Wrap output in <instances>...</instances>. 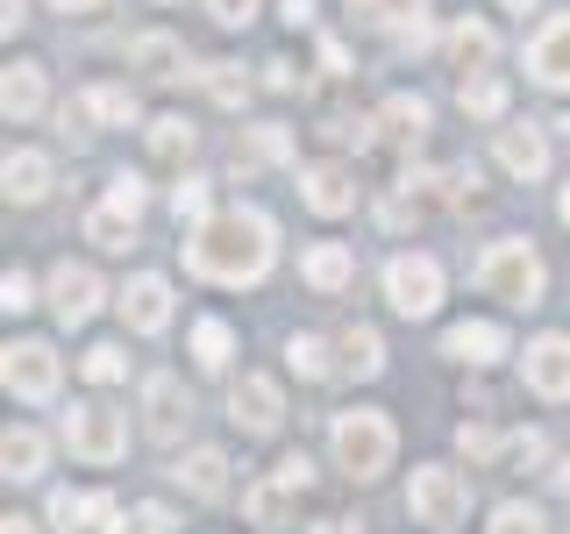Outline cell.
Returning a JSON list of instances; mask_svg holds the SVG:
<instances>
[{
    "label": "cell",
    "instance_id": "11a10c76",
    "mask_svg": "<svg viewBox=\"0 0 570 534\" xmlns=\"http://www.w3.org/2000/svg\"><path fill=\"white\" fill-rule=\"evenodd\" d=\"M563 228H570V186H563Z\"/></svg>",
    "mask_w": 570,
    "mask_h": 534
},
{
    "label": "cell",
    "instance_id": "ac0fdd59",
    "mask_svg": "<svg viewBox=\"0 0 570 534\" xmlns=\"http://www.w3.org/2000/svg\"><path fill=\"white\" fill-rule=\"evenodd\" d=\"M442 50H450V65H456V71H485V65L499 58V36H492V22L463 14V22L442 36Z\"/></svg>",
    "mask_w": 570,
    "mask_h": 534
},
{
    "label": "cell",
    "instance_id": "44dd1931",
    "mask_svg": "<svg viewBox=\"0 0 570 534\" xmlns=\"http://www.w3.org/2000/svg\"><path fill=\"white\" fill-rule=\"evenodd\" d=\"M0 107H8V121H36V115H43V65H8V79H0Z\"/></svg>",
    "mask_w": 570,
    "mask_h": 534
},
{
    "label": "cell",
    "instance_id": "d6986e66",
    "mask_svg": "<svg viewBox=\"0 0 570 534\" xmlns=\"http://www.w3.org/2000/svg\"><path fill=\"white\" fill-rule=\"evenodd\" d=\"M299 278H307L314 293H343V285L356 278V257H350L343 243H314L307 257H299Z\"/></svg>",
    "mask_w": 570,
    "mask_h": 534
},
{
    "label": "cell",
    "instance_id": "f35d334b",
    "mask_svg": "<svg viewBox=\"0 0 570 534\" xmlns=\"http://www.w3.org/2000/svg\"><path fill=\"white\" fill-rule=\"evenodd\" d=\"M456 449H463V456H471V463H499V456H507V442H499V435H492V427H478V421H463V427H456Z\"/></svg>",
    "mask_w": 570,
    "mask_h": 534
},
{
    "label": "cell",
    "instance_id": "5bb4252c",
    "mask_svg": "<svg viewBox=\"0 0 570 534\" xmlns=\"http://www.w3.org/2000/svg\"><path fill=\"white\" fill-rule=\"evenodd\" d=\"M442 356H456V364H499V356H507V328H499V320H456L450 335H442Z\"/></svg>",
    "mask_w": 570,
    "mask_h": 534
},
{
    "label": "cell",
    "instance_id": "f1b7e54d",
    "mask_svg": "<svg viewBox=\"0 0 570 534\" xmlns=\"http://www.w3.org/2000/svg\"><path fill=\"white\" fill-rule=\"evenodd\" d=\"M79 115L100 121V129H129V121H136V100L121 93V86H86V93H79Z\"/></svg>",
    "mask_w": 570,
    "mask_h": 534
},
{
    "label": "cell",
    "instance_id": "74e56055",
    "mask_svg": "<svg viewBox=\"0 0 570 534\" xmlns=\"http://www.w3.org/2000/svg\"><path fill=\"white\" fill-rule=\"evenodd\" d=\"M86 521H94V498H79V492H50V527H58V534H79Z\"/></svg>",
    "mask_w": 570,
    "mask_h": 534
},
{
    "label": "cell",
    "instance_id": "4316f807",
    "mask_svg": "<svg viewBox=\"0 0 570 534\" xmlns=\"http://www.w3.org/2000/svg\"><path fill=\"white\" fill-rule=\"evenodd\" d=\"M456 107L478 115V121H499V115H507V86H499L492 71H463V79H456Z\"/></svg>",
    "mask_w": 570,
    "mask_h": 534
},
{
    "label": "cell",
    "instance_id": "83f0119b",
    "mask_svg": "<svg viewBox=\"0 0 570 534\" xmlns=\"http://www.w3.org/2000/svg\"><path fill=\"white\" fill-rule=\"evenodd\" d=\"M350 14L364 29H421L428 0H350Z\"/></svg>",
    "mask_w": 570,
    "mask_h": 534
},
{
    "label": "cell",
    "instance_id": "4fadbf2b",
    "mask_svg": "<svg viewBox=\"0 0 570 534\" xmlns=\"http://www.w3.org/2000/svg\"><path fill=\"white\" fill-rule=\"evenodd\" d=\"M228 421H236L243 435H272V427L285 421V392L272 378H243L236 392H228Z\"/></svg>",
    "mask_w": 570,
    "mask_h": 534
},
{
    "label": "cell",
    "instance_id": "f546056e",
    "mask_svg": "<svg viewBox=\"0 0 570 534\" xmlns=\"http://www.w3.org/2000/svg\"><path fill=\"white\" fill-rule=\"evenodd\" d=\"M228 356H236V328L207 314L200 328H193V364H200V370H228Z\"/></svg>",
    "mask_w": 570,
    "mask_h": 534
},
{
    "label": "cell",
    "instance_id": "ab89813d",
    "mask_svg": "<svg viewBox=\"0 0 570 534\" xmlns=\"http://www.w3.org/2000/svg\"><path fill=\"white\" fill-rule=\"evenodd\" d=\"M492 534H549V527H542V513H534V506H521V498H507V506L492 513Z\"/></svg>",
    "mask_w": 570,
    "mask_h": 534
},
{
    "label": "cell",
    "instance_id": "30bf717a",
    "mask_svg": "<svg viewBox=\"0 0 570 534\" xmlns=\"http://www.w3.org/2000/svg\"><path fill=\"white\" fill-rule=\"evenodd\" d=\"M521 370H528L534 399H570V335H542V343H528Z\"/></svg>",
    "mask_w": 570,
    "mask_h": 534
},
{
    "label": "cell",
    "instance_id": "ffe728a7",
    "mask_svg": "<svg viewBox=\"0 0 570 534\" xmlns=\"http://www.w3.org/2000/svg\"><path fill=\"white\" fill-rule=\"evenodd\" d=\"M293 485H285V477H264V485H249L243 492V513H249V527H264V534H278L285 521H293Z\"/></svg>",
    "mask_w": 570,
    "mask_h": 534
},
{
    "label": "cell",
    "instance_id": "7c38bea8",
    "mask_svg": "<svg viewBox=\"0 0 570 534\" xmlns=\"http://www.w3.org/2000/svg\"><path fill=\"white\" fill-rule=\"evenodd\" d=\"M121 320H129L136 335H165L171 328V285L157 278V271H142L121 285Z\"/></svg>",
    "mask_w": 570,
    "mask_h": 534
},
{
    "label": "cell",
    "instance_id": "681fc988",
    "mask_svg": "<svg viewBox=\"0 0 570 534\" xmlns=\"http://www.w3.org/2000/svg\"><path fill=\"white\" fill-rule=\"evenodd\" d=\"M321 65H328V71H350V58H343V43H335V36H321Z\"/></svg>",
    "mask_w": 570,
    "mask_h": 534
},
{
    "label": "cell",
    "instance_id": "52a82bcc",
    "mask_svg": "<svg viewBox=\"0 0 570 534\" xmlns=\"http://www.w3.org/2000/svg\"><path fill=\"white\" fill-rule=\"evenodd\" d=\"M0 378H8L14 399H58V378H65V364H58V349L50 343H8V364H0Z\"/></svg>",
    "mask_w": 570,
    "mask_h": 534
},
{
    "label": "cell",
    "instance_id": "7a4b0ae2",
    "mask_svg": "<svg viewBox=\"0 0 570 534\" xmlns=\"http://www.w3.org/2000/svg\"><path fill=\"white\" fill-rule=\"evenodd\" d=\"M328 442H335V463H343L356 485L385 477L392 471V449H400V435H392V421L379 414V406H350V414H335Z\"/></svg>",
    "mask_w": 570,
    "mask_h": 534
},
{
    "label": "cell",
    "instance_id": "7dc6e473",
    "mask_svg": "<svg viewBox=\"0 0 570 534\" xmlns=\"http://www.w3.org/2000/svg\"><path fill=\"white\" fill-rule=\"evenodd\" d=\"M278 14H285L293 29H307V22H314V0H278Z\"/></svg>",
    "mask_w": 570,
    "mask_h": 534
},
{
    "label": "cell",
    "instance_id": "3957f363",
    "mask_svg": "<svg viewBox=\"0 0 570 534\" xmlns=\"http://www.w3.org/2000/svg\"><path fill=\"white\" fill-rule=\"evenodd\" d=\"M478 293L507 299V307H542L549 271H542V257H534V243H521V236L492 243L485 257H478Z\"/></svg>",
    "mask_w": 570,
    "mask_h": 534
},
{
    "label": "cell",
    "instance_id": "9c48e42d",
    "mask_svg": "<svg viewBox=\"0 0 570 534\" xmlns=\"http://www.w3.org/2000/svg\"><path fill=\"white\" fill-rule=\"evenodd\" d=\"M50 307H58L65 328H86V320L100 314V278H94V264H58V271H50Z\"/></svg>",
    "mask_w": 570,
    "mask_h": 534
},
{
    "label": "cell",
    "instance_id": "9a60e30c",
    "mask_svg": "<svg viewBox=\"0 0 570 534\" xmlns=\"http://www.w3.org/2000/svg\"><path fill=\"white\" fill-rule=\"evenodd\" d=\"M299 200L335 221V214H350V207H356V178H350L343 165H307V171H299Z\"/></svg>",
    "mask_w": 570,
    "mask_h": 534
},
{
    "label": "cell",
    "instance_id": "d6a6232c",
    "mask_svg": "<svg viewBox=\"0 0 570 534\" xmlns=\"http://www.w3.org/2000/svg\"><path fill=\"white\" fill-rule=\"evenodd\" d=\"M285 165V157H293V142H285V129L278 121H257V129H249V142H236V165Z\"/></svg>",
    "mask_w": 570,
    "mask_h": 534
},
{
    "label": "cell",
    "instance_id": "6da1fadb",
    "mask_svg": "<svg viewBox=\"0 0 570 534\" xmlns=\"http://www.w3.org/2000/svg\"><path fill=\"white\" fill-rule=\"evenodd\" d=\"M278 257V228L257 207H228L186 236V271L207 285H257Z\"/></svg>",
    "mask_w": 570,
    "mask_h": 534
},
{
    "label": "cell",
    "instance_id": "836d02e7",
    "mask_svg": "<svg viewBox=\"0 0 570 534\" xmlns=\"http://www.w3.org/2000/svg\"><path fill=\"white\" fill-rule=\"evenodd\" d=\"M200 86H207V100H214V107H243V93H249L243 65H228V58H214V65L200 71Z\"/></svg>",
    "mask_w": 570,
    "mask_h": 534
},
{
    "label": "cell",
    "instance_id": "d4e9b609",
    "mask_svg": "<svg viewBox=\"0 0 570 534\" xmlns=\"http://www.w3.org/2000/svg\"><path fill=\"white\" fill-rule=\"evenodd\" d=\"M379 129H385V142H421L428 136V100L421 93H392L379 107Z\"/></svg>",
    "mask_w": 570,
    "mask_h": 534
},
{
    "label": "cell",
    "instance_id": "7bdbcfd3",
    "mask_svg": "<svg viewBox=\"0 0 570 534\" xmlns=\"http://www.w3.org/2000/svg\"><path fill=\"white\" fill-rule=\"evenodd\" d=\"M272 477H285V485H293V492H314V456H307V449H293V456H285Z\"/></svg>",
    "mask_w": 570,
    "mask_h": 534
},
{
    "label": "cell",
    "instance_id": "1f68e13d",
    "mask_svg": "<svg viewBox=\"0 0 570 534\" xmlns=\"http://www.w3.org/2000/svg\"><path fill=\"white\" fill-rule=\"evenodd\" d=\"M343 356H350L356 378H379V370H385V343H379V328H364V320H356V328H343Z\"/></svg>",
    "mask_w": 570,
    "mask_h": 534
},
{
    "label": "cell",
    "instance_id": "ba28073f",
    "mask_svg": "<svg viewBox=\"0 0 570 534\" xmlns=\"http://www.w3.org/2000/svg\"><path fill=\"white\" fill-rule=\"evenodd\" d=\"M528 79L549 86V93H570V14H549L528 36Z\"/></svg>",
    "mask_w": 570,
    "mask_h": 534
},
{
    "label": "cell",
    "instance_id": "5b68a950",
    "mask_svg": "<svg viewBox=\"0 0 570 534\" xmlns=\"http://www.w3.org/2000/svg\"><path fill=\"white\" fill-rule=\"evenodd\" d=\"M406 506H414L421 527H456L471 513V485H463V471H450V463H421L414 485H406Z\"/></svg>",
    "mask_w": 570,
    "mask_h": 534
},
{
    "label": "cell",
    "instance_id": "f907efd6",
    "mask_svg": "<svg viewBox=\"0 0 570 534\" xmlns=\"http://www.w3.org/2000/svg\"><path fill=\"white\" fill-rule=\"evenodd\" d=\"M314 534H364V527L343 521V513H328V521H314Z\"/></svg>",
    "mask_w": 570,
    "mask_h": 534
},
{
    "label": "cell",
    "instance_id": "277c9868",
    "mask_svg": "<svg viewBox=\"0 0 570 534\" xmlns=\"http://www.w3.org/2000/svg\"><path fill=\"white\" fill-rule=\"evenodd\" d=\"M65 442H71L79 463H121V456H129V421H121L115 406H100V399H71Z\"/></svg>",
    "mask_w": 570,
    "mask_h": 534
},
{
    "label": "cell",
    "instance_id": "7402d4cb",
    "mask_svg": "<svg viewBox=\"0 0 570 534\" xmlns=\"http://www.w3.org/2000/svg\"><path fill=\"white\" fill-rule=\"evenodd\" d=\"M0 178H8V200H43L50 192V157L43 150H8V165H0Z\"/></svg>",
    "mask_w": 570,
    "mask_h": 534
},
{
    "label": "cell",
    "instance_id": "e0dca14e",
    "mask_svg": "<svg viewBox=\"0 0 570 534\" xmlns=\"http://www.w3.org/2000/svg\"><path fill=\"white\" fill-rule=\"evenodd\" d=\"M129 65L142 71V79H186V43L165 29H150V36H129Z\"/></svg>",
    "mask_w": 570,
    "mask_h": 534
},
{
    "label": "cell",
    "instance_id": "8992f818",
    "mask_svg": "<svg viewBox=\"0 0 570 534\" xmlns=\"http://www.w3.org/2000/svg\"><path fill=\"white\" fill-rule=\"evenodd\" d=\"M385 299L406 320H428V314L442 307V264L435 257H392L385 264Z\"/></svg>",
    "mask_w": 570,
    "mask_h": 534
},
{
    "label": "cell",
    "instance_id": "9f6ffc18",
    "mask_svg": "<svg viewBox=\"0 0 570 534\" xmlns=\"http://www.w3.org/2000/svg\"><path fill=\"white\" fill-rule=\"evenodd\" d=\"M557 477H563V492H570V471H557Z\"/></svg>",
    "mask_w": 570,
    "mask_h": 534
},
{
    "label": "cell",
    "instance_id": "db71d44e",
    "mask_svg": "<svg viewBox=\"0 0 570 534\" xmlns=\"http://www.w3.org/2000/svg\"><path fill=\"white\" fill-rule=\"evenodd\" d=\"M499 8H507V14H528V8H534V0H499Z\"/></svg>",
    "mask_w": 570,
    "mask_h": 534
},
{
    "label": "cell",
    "instance_id": "bcb514c9",
    "mask_svg": "<svg viewBox=\"0 0 570 534\" xmlns=\"http://www.w3.org/2000/svg\"><path fill=\"white\" fill-rule=\"evenodd\" d=\"M129 534H171V513H165V506H136Z\"/></svg>",
    "mask_w": 570,
    "mask_h": 534
},
{
    "label": "cell",
    "instance_id": "c3c4849f",
    "mask_svg": "<svg viewBox=\"0 0 570 534\" xmlns=\"http://www.w3.org/2000/svg\"><path fill=\"white\" fill-rule=\"evenodd\" d=\"M0 22H8V36L29 22V0H0Z\"/></svg>",
    "mask_w": 570,
    "mask_h": 534
},
{
    "label": "cell",
    "instance_id": "b9f144b4",
    "mask_svg": "<svg viewBox=\"0 0 570 534\" xmlns=\"http://www.w3.org/2000/svg\"><path fill=\"white\" fill-rule=\"evenodd\" d=\"M207 14L222 29H249V22H257V0H207Z\"/></svg>",
    "mask_w": 570,
    "mask_h": 534
},
{
    "label": "cell",
    "instance_id": "e575fe53",
    "mask_svg": "<svg viewBox=\"0 0 570 534\" xmlns=\"http://www.w3.org/2000/svg\"><path fill=\"white\" fill-rule=\"evenodd\" d=\"M285 364H293L307 385H321V378L335 370V364H328V343H321V335H293V343H285Z\"/></svg>",
    "mask_w": 570,
    "mask_h": 534
},
{
    "label": "cell",
    "instance_id": "484cf974",
    "mask_svg": "<svg viewBox=\"0 0 570 534\" xmlns=\"http://www.w3.org/2000/svg\"><path fill=\"white\" fill-rule=\"evenodd\" d=\"M178 485H186L193 498H222L228 492V456L222 449H193L186 463H178Z\"/></svg>",
    "mask_w": 570,
    "mask_h": 534
},
{
    "label": "cell",
    "instance_id": "816d5d0a",
    "mask_svg": "<svg viewBox=\"0 0 570 534\" xmlns=\"http://www.w3.org/2000/svg\"><path fill=\"white\" fill-rule=\"evenodd\" d=\"M0 534H36V521H22V513H8V521H0Z\"/></svg>",
    "mask_w": 570,
    "mask_h": 534
},
{
    "label": "cell",
    "instance_id": "60d3db41",
    "mask_svg": "<svg viewBox=\"0 0 570 534\" xmlns=\"http://www.w3.org/2000/svg\"><path fill=\"white\" fill-rule=\"evenodd\" d=\"M0 307H8V314H29V307H36L29 271H8V278H0Z\"/></svg>",
    "mask_w": 570,
    "mask_h": 534
},
{
    "label": "cell",
    "instance_id": "f6af8a7d",
    "mask_svg": "<svg viewBox=\"0 0 570 534\" xmlns=\"http://www.w3.org/2000/svg\"><path fill=\"white\" fill-rule=\"evenodd\" d=\"M107 200H115L121 214H142V178H115V186H107Z\"/></svg>",
    "mask_w": 570,
    "mask_h": 534
},
{
    "label": "cell",
    "instance_id": "603a6c76",
    "mask_svg": "<svg viewBox=\"0 0 570 534\" xmlns=\"http://www.w3.org/2000/svg\"><path fill=\"white\" fill-rule=\"evenodd\" d=\"M43 456H50V442L36 435V427H8V442H0L8 485H29V477H43Z\"/></svg>",
    "mask_w": 570,
    "mask_h": 534
},
{
    "label": "cell",
    "instance_id": "4dcf8cb0",
    "mask_svg": "<svg viewBox=\"0 0 570 534\" xmlns=\"http://www.w3.org/2000/svg\"><path fill=\"white\" fill-rule=\"evenodd\" d=\"M86 243H100V249H129V243H136V214H121L115 200H100L94 214H86Z\"/></svg>",
    "mask_w": 570,
    "mask_h": 534
},
{
    "label": "cell",
    "instance_id": "cb8c5ba5",
    "mask_svg": "<svg viewBox=\"0 0 570 534\" xmlns=\"http://www.w3.org/2000/svg\"><path fill=\"white\" fill-rule=\"evenodd\" d=\"M193 142H200V129H193L186 115H157V121H150V157H157L165 171L186 165V157H193Z\"/></svg>",
    "mask_w": 570,
    "mask_h": 534
},
{
    "label": "cell",
    "instance_id": "8d00e7d4",
    "mask_svg": "<svg viewBox=\"0 0 570 534\" xmlns=\"http://www.w3.org/2000/svg\"><path fill=\"white\" fill-rule=\"evenodd\" d=\"M79 370H86L94 385H121V378H129V356H121L115 343H94V349L79 356Z\"/></svg>",
    "mask_w": 570,
    "mask_h": 534
},
{
    "label": "cell",
    "instance_id": "d590c367",
    "mask_svg": "<svg viewBox=\"0 0 570 534\" xmlns=\"http://www.w3.org/2000/svg\"><path fill=\"white\" fill-rule=\"evenodd\" d=\"M171 214H178V221H193V228H200V221H214V186H207V178H178V192H171Z\"/></svg>",
    "mask_w": 570,
    "mask_h": 534
},
{
    "label": "cell",
    "instance_id": "ee69618b",
    "mask_svg": "<svg viewBox=\"0 0 570 534\" xmlns=\"http://www.w3.org/2000/svg\"><path fill=\"white\" fill-rule=\"evenodd\" d=\"M264 86H272V93H293V86H299V65L293 58H272V65H264Z\"/></svg>",
    "mask_w": 570,
    "mask_h": 534
},
{
    "label": "cell",
    "instance_id": "8fae6325",
    "mask_svg": "<svg viewBox=\"0 0 570 534\" xmlns=\"http://www.w3.org/2000/svg\"><path fill=\"white\" fill-rule=\"evenodd\" d=\"M186 385L171 378V370H157L150 385H142V427H150V442H178L186 435Z\"/></svg>",
    "mask_w": 570,
    "mask_h": 534
},
{
    "label": "cell",
    "instance_id": "f5cc1de1",
    "mask_svg": "<svg viewBox=\"0 0 570 534\" xmlns=\"http://www.w3.org/2000/svg\"><path fill=\"white\" fill-rule=\"evenodd\" d=\"M50 8H65V14H94L100 0H50Z\"/></svg>",
    "mask_w": 570,
    "mask_h": 534
},
{
    "label": "cell",
    "instance_id": "2e32d148",
    "mask_svg": "<svg viewBox=\"0 0 570 534\" xmlns=\"http://www.w3.org/2000/svg\"><path fill=\"white\" fill-rule=\"evenodd\" d=\"M499 165H507V178H542L549 171V142H542V129L534 121H513V129H499Z\"/></svg>",
    "mask_w": 570,
    "mask_h": 534
}]
</instances>
